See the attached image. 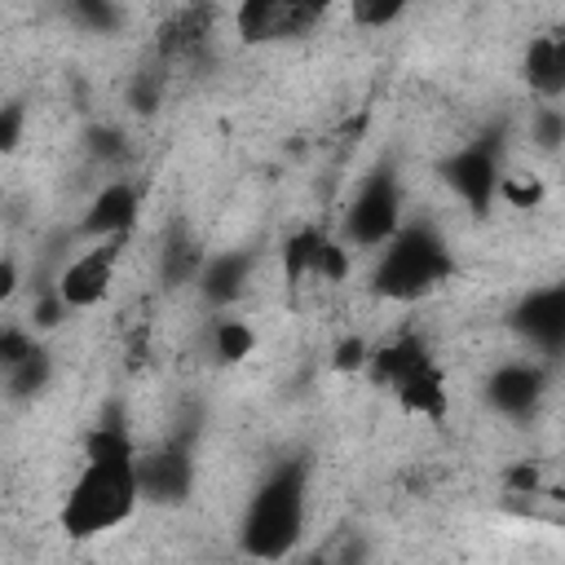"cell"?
Masks as SVG:
<instances>
[{
    "instance_id": "4",
    "label": "cell",
    "mask_w": 565,
    "mask_h": 565,
    "mask_svg": "<svg viewBox=\"0 0 565 565\" xmlns=\"http://www.w3.org/2000/svg\"><path fill=\"white\" fill-rule=\"evenodd\" d=\"M397 230H402V185H397V172L393 168H375L358 185V194H353V203L344 212V238L353 247H384Z\"/></svg>"
},
{
    "instance_id": "26",
    "label": "cell",
    "mask_w": 565,
    "mask_h": 565,
    "mask_svg": "<svg viewBox=\"0 0 565 565\" xmlns=\"http://www.w3.org/2000/svg\"><path fill=\"white\" fill-rule=\"evenodd\" d=\"M66 313H71V309L62 305V296H57V287H40V296H35V305H31V322L49 331V327H57V322H62Z\"/></svg>"
},
{
    "instance_id": "18",
    "label": "cell",
    "mask_w": 565,
    "mask_h": 565,
    "mask_svg": "<svg viewBox=\"0 0 565 565\" xmlns=\"http://www.w3.org/2000/svg\"><path fill=\"white\" fill-rule=\"evenodd\" d=\"M49 380H53V358L44 344H35L18 366L4 371V393H9V402H31L49 388Z\"/></svg>"
},
{
    "instance_id": "32",
    "label": "cell",
    "mask_w": 565,
    "mask_h": 565,
    "mask_svg": "<svg viewBox=\"0 0 565 565\" xmlns=\"http://www.w3.org/2000/svg\"><path fill=\"white\" fill-rule=\"evenodd\" d=\"M508 486H512V490H516V494H530V490H534V486H539V472H534V468H530V463H516V468H512V472H508Z\"/></svg>"
},
{
    "instance_id": "27",
    "label": "cell",
    "mask_w": 565,
    "mask_h": 565,
    "mask_svg": "<svg viewBox=\"0 0 565 565\" xmlns=\"http://www.w3.org/2000/svg\"><path fill=\"white\" fill-rule=\"evenodd\" d=\"M561 137H565V115H561L556 106H543V110L534 115V141H539L543 150H556Z\"/></svg>"
},
{
    "instance_id": "22",
    "label": "cell",
    "mask_w": 565,
    "mask_h": 565,
    "mask_svg": "<svg viewBox=\"0 0 565 565\" xmlns=\"http://www.w3.org/2000/svg\"><path fill=\"white\" fill-rule=\"evenodd\" d=\"M84 141H88V154L102 159V163H124V159L132 154L128 137H124L115 124H93V128L84 132Z\"/></svg>"
},
{
    "instance_id": "10",
    "label": "cell",
    "mask_w": 565,
    "mask_h": 565,
    "mask_svg": "<svg viewBox=\"0 0 565 565\" xmlns=\"http://www.w3.org/2000/svg\"><path fill=\"white\" fill-rule=\"evenodd\" d=\"M512 331L543 353H561V344H565V287H539V291L521 296L512 309Z\"/></svg>"
},
{
    "instance_id": "12",
    "label": "cell",
    "mask_w": 565,
    "mask_h": 565,
    "mask_svg": "<svg viewBox=\"0 0 565 565\" xmlns=\"http://www.w3.org/2000/svg\"><path fill=\"white\" fill-rule=\"evenodd\" d=\"M543 388H547V371L539 362H508L490 375L486 384V402L499 411V415H530L539 402H543Z\"/></svg>"
},
{
    "instance_id": "29",
    "label": "cell",
    "mask_w": 565,
    "mask_h": 565,
    "mask_svg": "<svg viewBox=\"0 0 565 565\" xmlns=\"http://www.w3.org/2000/svg\"><path fill=\"white\" fill-rule=\"evenodd\" d=\"M366 358H371V344L362 340V335H344L340 344H335V371H366Z\"/></svg>"
},
{
    "instance_id": "15",
    "label": "cell",
    "mask_w": 565,
    "mask_h": 565,
    "mask_svg": "<svg viewBox=\"0 0 565 565\" xmlns=\"http://www.w3.org/2000/svg\"><path fill=\"white\" fill-rule=\"evenodd\" d=\"M247 274H252V252H212L199 269V291L207 305H230L243 296L247 287Z\"/></svg>"
},
{
    "instance_id": "24",
    "label": "cell",
    "mask_w": 565,
    "mask_h": 565,
    "mask_svg": "<svg viewBox=\"0 0 565 565\" xmlns=\"http://www.w3.org/2000/svg\"><path fill=\"white\" fill-rule=\"evenodd\" d=\"M349 274V252L335 243V238H318V256H313V278L318 282H340Z\"/></svg>"
},
{
    "instance_id": "25",
    "label": "cell",
    "mask_w": 565,
    "mask_h": 565,
    "mask_svg": "<svg viewBox=\"0 0 565 565\" xmlns=\"http://www.w3.org/2000/svg\"><path fill=\"white\" fill-rule=\"evenodd\" d=\"M22 132H26V106L22 102H4L0 106V154L18 150Z\"/></svg>"
},
{
    "instance_id": "30",
    "label": "cell",
    "mask_w": 565,
    "mask_h": 565,
    "mask_svg": "<svg viewBox=\"0 0 565 565\" xmlns=\"http://www.w3.org/2000/svg\"><path fill=\"white\" fill-rule=\"evenodd\" d=\"M499 194H503L508 203H516V207H534L543 190H539L534 181H530V185H516V181H508V177H503V181H499Z\"/></svg>"
},
{
    "instance_id": "5",
    "label": "cell",
    "mask_w": 565,
    "mask_h": 565,
    "mask_svg": "<svg viewBox=\"0 0 565 565\" xmlns=\"http://www.w3.org/2000/svg\"><path fill=\"white\" fill-rule=\"evenodd\" d=\"M327 4L313 0H247L234 9V26L243 44H278L300 40L322 22Z\"/></svg>"
},
{
    "instance_id": "23",
    "label": "cell",
    "mask_w": 565,
    "mask_h": 565,
    "mask_svg": "<svg viewBox=\"0 0 565 565\" xmlns=\"http://www.w3.org/2000/svg\"><path fill=\"white\" fill-rule=\"evenodd\" d=\"M71 18H75L79 26L106 35V31H115V26L124 22V9H119V4H106V0H75V4H71Z\"/></svg>"
},
{
    "instance_id": "13",
    "label": "cell",
    "mask_w": 565,
    "mask_h": 565,
    "mask_svg": "<svg viewBox=\"0 0 565 565\" xmlns=\"http://www.w3.org/2000/svg\"><path fill=\"white\" fill-rule=\"evenodd\" d=\"M393 393H397L402 411H411V415H419V419H433V424L446 419L450 393H446V375H441V366H437L433 353H424L419 362H411V366L397 375Z\"/></svg>"
},
{
    "instance_id": "28",
    "label": "cell",
    "mask_w": 565,
    "mask_h": 565,
    "mask_svg": "<svg viewBox=\"0 0 565 565\" xmlns=\"http://www.w3.org/2000/svg\"><path fill=\"white\" fill-rule=\"evenodd\" d=\"M397 13H402V0H362V4H353V22H362V26H388Z\"/></svg>"
},
{
    "instance_id": "17",
    "label": "cell",
    "mask_w": 565,
    "mask_h": 565,
    "mask_svg": "<svg viewBox=\"0 0 565 565\" xmlns=\"http://www.w3.org/2000/svg\"><path fill=\"white\" fill-rule=\"evenodd\" d=\"M428 353V344L419 340V335H397V340H388V344H380V349H371V358H366V371H371V380L375 384H397V375L411 366V362H419Z\"/></svg>"
},
{
    "instance_id": "1",
    "label": "cell",
    "mask_w": 565,
    "mask_h": 565,
    "mask_svg": "<svg viewBox=\"0 0 565 565\" xmlns=\"http://www.w3.org/2000/svg\"><path fill=\"white\" fill-rule=\"evenodd\" d=\"M132 463H137V441L128 433L124 411L110 406L102 424L84 437V468L62 499L57 525L66 539H97L137 512L141 494Z\"/></svg>"
},
{
    "instance_id": "21",
    "label": "cell",
    "mask_w": 565,
    "mask_h": 565,
    "mask_svg": "<svg viewBox=\"0 0 565 565\" xmlns=\"http://www.w3.org/2000/svg\"><path fill=\"white\" fill-rule=\"evenodd\" d=\"M212 349H216L221 362H243L256 349V331L247 322H238V318H221L212 327Z\"/></svg>"
},
{
    "instance_id": "20",
    "label": "cell",
    "mask_w": 565,
    "mask_h": 565,
    "mask_svg": "<svg viewBox=\"0 0 565 565\" xmlns=\"http://www.w3.org/2000/svg\"><path fill=\"white\" fill-rule=\"evenodd\" d=\"M163 88H168V71L154 62V66H141L132 79H128V106L137 115H154L159 102H163Z\"/></svg>"
},
{
    "instance_id": "11",
    "label": "cell",
    "mask_w": 565,
    "mask_h": 565,
    "mask_svg": "<svg viewBox=\"0 0 565 565\" xmlns=\"http://www.w3.org/2000/svg\"><path fill=\"white\" fill-rule=\"evenodd\" d=\"M137 212H141V199H137V185L132 181H110L93 194L84 221H79V234L84 238H128L132 225H137Z\"/></svg>"
},
{
    "instance_id": "8",
    "label": "cell",
    "mask_w": 565,
    "mask_h": 565,
    "mask_svg": "<svg viewBox=\"0 0 565 565\" xmlns=\"http://www.w3.org/2000/svg\"><path fill=\"white\" fill-rule=\"evenodd\" d=\"M212 31H216V9L212 4H181V9H172L163 18V26H159V40H154L159 66L172 71V66L199 62L207 53Z\"/></svg>"
},
{
    "instance_id": "3",
    "label": "cell",
    "mask_w": 565,
    "mask_h": 565,
    "mask_svg": "<svg viewBox=\"0 0 565 565\" xmlns=\"http://www.w3.org/2000/svg\"><path fill=\"white\" fill-rule=\"evenodd\" d=\"M450 274H455V256H450L446 238L428 221H411L384 243V252L371 269V291L384 300H419Z\"/></svg>"
},
{
    "instance_id": "9",
    "label": "cell",
    "mask_w": 565,
    "mask_h": 565,
    "mask_svg": "<svg viewBox=\"0 0 565 565\" xmlns=\"http://www.w3.org/2000/svg\"><path fill=\"white\" fill-rule=\"evenodd\" d=\"M441 177H446V185L481 216V212H490V203H494V194H499V159H494V150L486 146V141H477V146H463V150H455L446 163H441Z\"/></svg>"
},
{
    "instance_id": "31",
    "label": "cell",
    "mask_w": 565,
    "mask_h": 565,
    "mask_svg": "<svg viewBox=\"0 0 565 565\" xmlns=\"http://www.w3.org/2000/svg\"><path fill=\"white\" fill-rule=\"evenodd\" d=\"M18 282H22V274H18V260L13 256H0V305L18 291Z\"/></svg>"
},
{
    "instance_id": "7",
    "label": "cell",
    "mask_w": 565,
    "mask_h": 565,
    "mask_svg": "<svg viewBox=\"0 0 565 565\" xmlns=\"http://www.w3.org/2000/svg\"><path fill=\"white\" fill-rule=\"evenodd\" d=\"M124 243L128 238H106V243H93L88 252H79L62 274H57V296L66 309H93L106 300L110 282H115V265L124 256Z\"/></svg>"
},
{
    "instance_id": "16",
    "label": "cell",
    "mask_w": 565,
    "mask_h": 565,
    "mask_svg": "<svg viewBox=\"0 0 565 565\" xmlns=\"http://www.w3.org/2000/svg\"><path fill=\"white\" fill-rule=\"evenodd\" d=\"M203 260H207V256H203L199 238H194L185 225H172L168 238H163V247H159V278H163L168 287H181V282L199 278Z\"/></svg>"
},
{
    "instance_id": "14",
    "label": "cell",
    "mask_w": 565,
    "mask_h": 565,
    "mask_svg": "<svg viewBox=\"0 0 565 565\" xmlns=\"http://www.w3.org/2000/svg\"><path fill=\"white\" fill-rule=\"evenodd\" d=\"M521 75L543 102H556L565 93V40L561 35H534L525 57H521Z\"/></svg>"
},
{
    "instance_id": "19",
    "label": "cell",
    "mask_w": 565,
    "mask_h": 565,
    "mask_svg": "<svg viewBox=\"0 0 565 565\" xmlns=\"http://www.w3.org/2000/svg\"><path fill=\"white\" fill-rule=\"evenodd\" d=\"M318 238H322V230L305 225V230H296V234L282 243V278H287V287H300L305 278H313Z\"/></svg>"
},
{
    "instance_id": "6",
    "label": "cell",
    "mask_w": 565,
    "mask_h": 565,
    "mask_svg": "<svg viewBox=\"0 0 565 565\" xmlns=\"http://www.w3.org/2000/svg\"><path fill=\"white\" fill-rule=\"evenodd\" d=\"M137 494L141 503H159V508H181L194 490V459H190V446L185 441H168V446H154V450H141L137 463Z\"/></svg>"
},
{
    "instance_id": "2",
    "label": "cell",
    "mask_w": 565,
    "mask_h": 565,
    "mask_svg": "<svg viewBox=\"0 0 565 565\" xmlns=\"http://www.w3.org/2000/svg\"><path fill=\"white\" fill-rule=\"evenodd\" d=\"M305 516H309V459L291 455L265 472V481L243 508V521H238L243 556L287 561L305 539Z\"/></svg>"
}]
</instances>
